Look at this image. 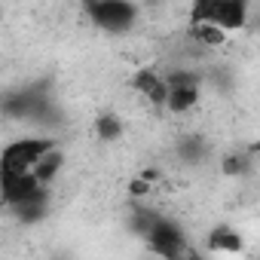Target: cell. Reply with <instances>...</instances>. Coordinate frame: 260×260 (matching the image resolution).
<instances>
[{"label":"cell","instance_id":"obj_3","mask_svg":"<svg viewBox=\"0 0 260 260\" xmlns=\"http://www.w3.org/2000/svg\"><path fill=\"white\" fill-rule=\"evenodd\" d=\"M52 147V138H16L4 147V172H34Z\"/></svg>","mask_w":260,"mask_h":260},{"label":"cell","instance_id":"obj_8","mask_svg":"<svg viewBox=\"0 0 260 260\" xmlns=\"http://www.w3.org/2000/svg\"><path fill=\"white\" fill-rule=\"evenodd\" d=\"M119 132H122V122L116 116H98V138L113 141V138H119Z\"/></svg>","mask_w":260,"mask_h":260},{"label":"cell","instance_id":"obj_1","mask_svg":"<svg viewBox=\"0 0 260 260\" xmlns=\"http://www.w3.org/2000/svg\"><path fill=\"white\" fill-rule=\"evenodd\" d=\"M83 7L92 25L107 34H125L138 19V7L132 0H83Z\"/></svg>","mask_w":260,"mask_h":260},{"label":"cell","instance_id":"obj_2","mask_svg":"<svg viewBox=\"0 0 260 260\" xmlns=\"http://www.w3.org/2000/svg\"><path fill=\"white\" fill-rule=\"evenodd\" d=\"M193 22H208L223 31H239L248 19V0H193Z\"/></svg>","mask_w":260,"mask_h":260},{"label":"cell","instance_id":"obj_6","mask_svg":"<svg viewBox=\"0 0 260 260\" xmlns=\"http://www.w3.org/2000/svg\"><path fill=\"white\" fill-rule=\"evenodd\" d=\"M208 245L211 251H239L242 248V236L230 226H217L211 236H208Z\"/></svg>","mask_w":260,"mask_h":260},{"label":"cell","instance_id":"obj_4","mask_svg":"<svg viewBox=\"0 0 260 260\" xmlns=\"http://www.w3.org/2000/svg\"><path fill=\"white\" fill-rule=\"evenodd\" d=\"M144 236H147V245L153 254H162V257L184 254V233L178 223H172L166 217H153V223L144 230Z\"/></svg>","mask_w":260,"mask_h":260},{"label":"cell","instance_id":"obj_5","mask_svg":"<svg viewBox=\"0 0 260 260\" xmlns=\"http://www.w3.org/2000/svg\"><path fill=\"white\" fill-rule=\"evenodd\" d=\"M132 86H135L150 104H166V101H169V80H162L159 74H153V71H147V68L135 74Z\"/></svg>","mask_w":260,"mask_h":260},{"label":"cell","instance_id":"obj_7","mask_svg":"<svg viewBox=\"0 0 260 260\" xmlns=\"http://www.w3.org/2000/svg\"><path fill=\"white\" fill-rule=\"evenodd\" d=\"M61 162H64V156H61V153H58V150L52 147V150H49V153H46V156H43V159L37 162V169H34V175H37V178H40V181H43V184L49 187V184L55 181V175H58V169H61Z\"/></svg>","mask_w":260,"mask_h":260}]
</instances>
